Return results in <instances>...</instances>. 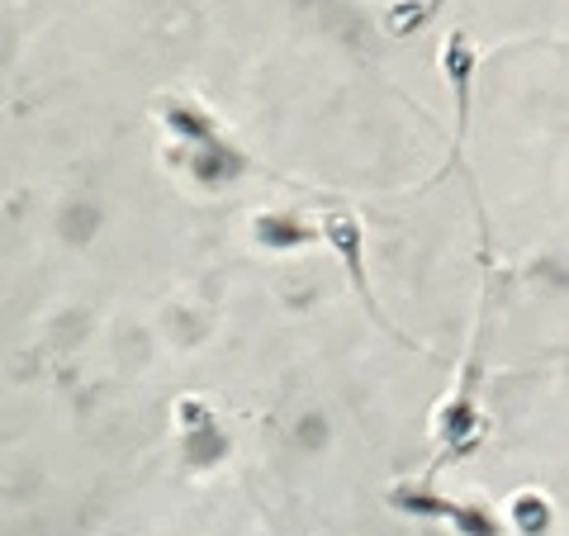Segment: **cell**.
Listing matches in <instances>:
<instances>
[{
    "mask_svg": "<svg viewBox=\"0 0 569 536\" xmlns=\"http://www.w3.org/2000/svg\"><path fill=\"white\" fill-rule=\"evenodd\" d=\"M441 67L451 77V91H456V138H466L470 129V81H475V67H479V52L466 33H451L447 39V52H441Z\"/></svg>",
    "mask_w": 569,
    "mask_h": 536,
    "instance_id": "2",
    "label": "cell"
},
{
    "mask_svg": "<svg viewBox=\"0 0 569 536\" xmlns=\"http://www.w3.org/2000/svg\"><path fill=\"white\" fill-rule=\"evenodd\" d=\"M257 238L271 242V247H295L309 238V228H299L295 219H280V214H261L257 219Z\"/></svg>",
    "mask_w": 569,
    "mask_h": 536,
    "instance_id": "3",
    "label": "cell"
},
{
    "mask_svg": "<svg viewBox=\"0 0 569 536\" xmlns=\"http://www.w3.org/2000/svg\"><path fill=\"white\" fill-rule=\"evenodd\" d=\"M323 238L337 247V257L347 261V276H351L356 290H361L366 309L380 318V309H376V295H370V285H366V261H361V219H356V214H347V209H332L328 219H323Z\"/></svg>",
    "mask_w": 569,
    "mask_h": 536,
    "instance_id": "1",
    "label": "cell"
},
{
    "mask_svg": "<svg viewBox=\"0 0 569 536\" xmlns=\"http://www.w3.org/2000/svg\"><path fill=\"white\" fill-rule=\"evenodd\" d=\"M437 6H441V0H399V6L389 10V29H395V33H413V29H422L427 20H432Z\"/></svg>",
    "mask_w": 569,
    "mask_h": 536,
    "instance_id": "4",
    "label": "cell"
}]
</instances>
